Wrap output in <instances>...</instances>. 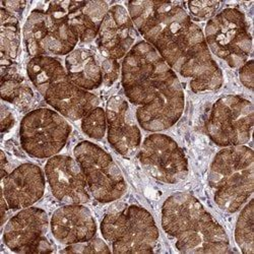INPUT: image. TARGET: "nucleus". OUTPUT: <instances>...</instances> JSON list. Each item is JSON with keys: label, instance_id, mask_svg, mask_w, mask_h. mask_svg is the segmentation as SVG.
Segmentation results:
<instances>
[{"label": "nucleus", "instance_id": "1", "mask_svg": "<svg viewBox=\"0 0 254 254\" xmlns=\"http://www.w3.org/2000/svg\"><path fill=\"white\" fill-rule=\"evenodd\" d=\"M133 25L173 71L190 80L194 93L219 90L222 69L211 57L201 29L184 8L170 1H131Z\"/></svg>", "mask_w": 254, "mask_h": 254}, {"label": "nucleus", "instance_id": "2", "mask_svg": "<svg viewBox=\"0 0 254 254\" xmlns=\"http://www.w3.org/2000/svg\"><path fill=\"white\" fill-rule=\"evenodd\" d=\"M121 80L126 98L137 106L135 118L146 131L172 127L182 116L185 97L177 74L146 41L123 59Z\"/></svg>", "mask_w": 254, "mask_h": 254}, {"label": "nucleus", "instance_id": "3", "mask_svg": "<svg viewBox=\"0 0 254 254\" xmlns=\"http://www.w3.org/2000/svg\"><path fill=\"white\" fill-rule=\"evenodd\" d=\"M162 227L182 253L230 251V241L224 228L190 193L177 192L165 200Z\"/></svg>", "mask_w": 254, "mask_h": 254}, {"label": "nucleus", "instance_id": "4", "mask_svg": "<svg viewBox=\"0 0 254 254\" xmlns=\"http://www.w3.org/2000/svg\"><path fill=\"white\" fill-rule=\"evenodd\" d=\"M208 184L217 205L225 213H236L253 193V151L245 145L220 151L210 164Z\"/></svg>", "mask_w": 254, "mask_h": 254}, {"label": "nucleus", "instance_id": "5", "mask_svg": "<svg viewBox=\"0 0 254 254\" xmlns=\"http://www.w3.org/2000/svg\"><path fill=\"white\" fill-rule=\"evenodd\" d=\"M23 34L26 49L33 57L68 55L79 40L59 1L50 2L46 10L34 9Z\"/></svg>", "mask_w": 254, "mask_h": 254}, {"label": "nucleus", "instance_id": "6", "mask_svg": "<svg viewBox=\"0 0 254 254\" xmlns=\"http://www.w3.org/2000/svg\"><path fill=\"white\" fill-rule=\"evenodd\" d=\"M101 233L114 253L153 252L159 239V230L150 211L135 204L106 215Z\"/></svg>", "mask_w": 254, "mask_h": 254}, {"label": "nucleus", "instance_id": "7", "mask_svg": "<svg viewBox=\"0 0 254 254\" xmlns=\"http://www.w3.org/2000/svg\"><path fill=\"white\" fill-rule=\"evenodd\" d=\"M204 39L210 52L232 68H239L252 51V37L246 17L237 8H226L211 17L205 27Z\"/></svg>", "mask_w": 254, "mask_h": 254}, {"label": "nucleus", "instance_id": "8", "mask_svg": "<svg viewBox=\"0 0 254 254\" xmlns=\"http://www.w3.org/2000/svg\"><path fill=\"white\" fill-rule=\"evenodd\" d=\"M73 154L96 200L109 203L124 195L127 188L125 179L107 152L96 143L84 140L76 144Z\"/></svg>", "mask_w": 254, "mask_h": 254}, {"label": "nucleus", "instance_id": "9", "mask_svg": "<svg viewBox=\"0 0 254 254\" xmlns=\"http://www.w3.org/2000/svg\"><path fill=\"white\" fill-rule=\"evenodd\" d=\"M71 126L61 114L48 108L35 109L22 119L19 140L23 150L33 158L50 159L65 146Z\"/></svg>", "mask_w": 254, "mask_h": 254}, {"label": "nucleus", "instance_id": "10", "mask_svg": "<svg viewBox=\"0 0 254 254\" xmlns=\"http://www.w3.org/2000/svg\"><path fill=\"white\" fill-rule=\"evenodd\" d=\"M254 123L253 105L240 96H224L214 105L206 122V133L223 147L244 145Z\"/></svg>", "mask_w": 254, "mask_h": 254}, {"label": "nucleus", "instance_id": "11", "mask_svg": "<svg viewBox=\"0 0 254 254\" xmlns=\"http://www.w3.org/2000/svg\"><path fill=\"white\" fill-rule=\"evenodd\" d=\"M138 160L147 173L163 183L176 184L188 175V161L184 152L166 134L147 136L139 149Z\"/></svg>", "mask_w": 254, "mask_h": 254}, {"label": "nucleus", "instance_id": "12", "mask_svg": "<svg viewBox=\"0 0 254 254\" xmlns=\"http://www.w3.org/2000/svg\"><path fill=\"white\" fill-rule=\"evenodd\" d=\"M45 175L56 199L66 204H82L90 200L88 184L81 169L69 156L56 155L45 166Z\"/></svg>", "mask_w": 254, "mask_h": 254}, {"label": "nucleus", "instance_id": "13", "mask_svg": "<svg viewBox=\"0 0 254 254\" xmlns=\"http://www.w3.org/2000/svg\"><path fill=\"white\" fill-rule=\"evenodd\" d=\"M40 94L59 114L73 121L82 119L99 105L98 97L77 87L66 71L54 78Z\"/></svg>", "mask_w": 254, "mask_h": 254}, {"label": "nucleus", "instance_id": "14", "mask_svg": "<svg viewBox=\"0 0 254 254\" xmlns=\"http://www.w3.org/2000/svg\"><path fill=\"white\" fill-rule=\"evenodd\" d=\"M97 46L105 58L118 60L134 46L136 32L131 17L123 6L109 8L100 26Z\"/></svg>", "mask_w": 254, "mask_h": 254}, {"label": "nucleus", "instance_id": "15", "mask_svg": "<svg viewBox=\"0 0 254 254\" xmlns=\"http://www.w3.org/2000/svg\"><path fill=\"white\" fill-rule=\"evenodd\" d=\"M45 176L42 169L25 163L1 179V194L9 209H23L32 206L44 195Z\"/></svg>", "mask_w": 254, "mask_h": 254}, {"label": "nucleus", "instance_id": "16", "mask_svg": "<svg viewBox=\"0 0 254 254\" xmlns=\"http://www.w3.org/2000/svg\"><path fill=\"white\" fill-rule=\"evenodd\" d=\"M107 137L113 149L123 157H131L139 149L141 133L129 105L120 96L109 99L106 108Z\"/></svg>", "mask_w": 254, "mask_h": 254}, {"label": "nucleus", "instance_id": "17", "mask_svg": "<svg viewBox=\"0 0 254 254\" xmlns=\"http://www.w3.org/2000/svg\"><path fill=\"white\" fill-rule=\"evenodd\" d=\"M49 220L46 211L30 206L14 215L3 230V243L16 253H29L31 248L44 237Z\"/></svg>", "mask_w": 254, "mask_h": 254}, {"label": "nucleus", "instance_id": "18", "mask_svg": "<svg viewBox=\"0 0 254 254\" xmlns=\"http://www.w3.org/2000/svg\"><path fill=\"white\" fill-rule=\"evenodd\" d=\"M50 227L54 238L64 245L89 241L97 233L94 216L82 204H66L57 208L52 215Z\"/></svg>", "mask_w": 254, "mask_h": 254}, {"label": "nucleus", "instance_id": "19", "mask_svg": "<svg viewBox=\"0 0 254 254\" xmlns=\"http://www.w3.org/2000/svg\"><path fill=\"white\" fill-rule=\"evenodd\" d=\"M59 3L79 41L89 43L97 38L100 26L109 10L107 3L104 1H59Z\"/></svg>", "mask_w": 254, "mask_h": 254}, {"label": "nucleus", "instance_id": "20", "mask_svg": "<svg viewBox=\"0 0 254 254\" xmlns=\"http://www.w3.org/2000/svg\"><path fill=\"white\" fill-rule=\"evenodd\" d=\"M65 69L69 79L82 90L93 91L103 83L101 65L95 55L87 49H74L65 59Z\"/></svg>", "mask_w": 254, "mask_h": 254}, {"label": "nucleus", "instance_id": "21", "mask_svg": "<svg viewBox=\"0 0 254 254\" xmlns=\"http://www.w3.org/2000/svg\"><path fill=\"white\" fill-rule=\"evenodd\" d=\"M1 14V33H0V51H1L2 71L13 65L17 57L20 44V31L18 19L12 12L4 7L0 9Z\"/></svg>", "mask_w": 254, "mask_h": 254}, {"label": "nucleus", "instance_id": "22", "mask_svg": "<svg viewBox=\"0 0 254 254\" xmlns=\"http://www.w3.org/2000/svg\"><path fill=\"white\" fill-rule=\"evenodd\" d=\"M1 98L10 104L22 108L29 107L34 99V93L25 78L11 66L2 71Z\"/></svg>", "mask_w": 254, "mask_h": 254}, {"label": "nucleus", "instance_id": "23", "mask_svg": "<svg viewBox=\"0 0 254 254\" xmlns=\"http://www.w3.org/2000/svg\"><path fill=\"white\" fill-rule=\"evenodd\" d=\"M65 71L66 69L61 62L52 56L32 57L27 65L28 76L38 92H41L49 82Z\"/></svg>", "mask_w": 254, "mask_h": 254}, {"label": "nucleus", "instance_id": "24", "mask_svg": "<svg viewBox=\"0 0 254 254\" xmlns=\"http://www.w3.org/2000/svg\"><path fill=\"white\" fill-rule=\"evenodd\" d=\"M254 204L251 199L241 210L235 227V241L246 254L254 253Z\"/></svg>", "mask_w": 254, "mask_h": 254}, {"label": "nucleus", "instance_id": "25", "mask_svg": "<svg viewBox=\"0 0 254 254\" xmlns=\"http://www.w3.org/2000/svg\"><path fill=\"white\" fill-rule=\"evenodd\" d=\"M81 129L90 138L102 139L107 130L106 111L101 107H96L91 110L81 119Z\"/></svg>", "mask_w": 254, "mask_h": 254}, {"label": "nucleus", "instance_id": "26", "mask_svg": "<svg viewBox=\"0 0 254 254\" xmlns=\"http://www.w3.org/2000/svg\"><path fill=\"white\" fill-rule=\"evenodd\" d=\"M61 252L67 253H109L110 249L100 238H93L89 241L68 245Z\"/></svg>", "mask_w": 254, "mask_h": 254}, {"label": "nucleus", "instance_id": "27", "mask_svg": "<svg viewBox=\"0 0 254 254\" xmlns=\"http://www.w3.org/2000/svg\"><path fill=\"white\" fill-rule=\"evenodd\" d=\"M188 9L195 18L199 20L210 19L219 9L221 2L219 1H189Z\"/></svg>", "mask_w": 254, "mask_h": 254}, {"label": "nucleus", "instance_id": "28", "mask_svg": "<svg viewBox=\"0 0 254 254\" xmlns=\"http://www.w3.org/2000/svg\"><path fill=\"white\" fill-rule=\"evenodd\" d=\"M101 69L103 74V82L108 87L117 80L120 74L119 63L115 59L105 58V60L102 62Z\"/></svg>", "mask_w": 254, "mask_h": 254}, {"label": "nucleus", "instance_id": "29", "mask_svg": "<svg viewBox=\"0 0 254 254\" xmlns=\"http://www.w3.org/2000/svg\"><path fill=\"white\" fill-rule=\"evenodd\" d=\"M239 78L243 86L249 89L250 91L253 90L254 86V65L253 60H249L245 62L244 64L240 67L239 70Z\"/></svg>", "mask_w": 254, "mask_h": 254}, {"label": "nucleus", "instance_id": "30", "mask_svg": "<svg viewBox=\"0 0 254 254\" xmlns=\"http://www.w3.org/2000/svg\"><path fill=\"white\" fill-rule=\"evenodd\" d=\"M15 118L5 105L1 106V132L5 133L14 125Z\"/></svg>", "mask_w": 254, "mask_h": 254}, {"label": "nucleus", "instance_id": "31", "mask_svg": "<svg viewBox=\"0 0 254 254\" xmlns=\"http://www.w3.org/2000/svg\"><path fill=\"white\" fill-rule=\"evenodd\" d=\"M1 4H2V7L12 12L13 14L15 12H20L26 6V2L24 1H2Z\"/></svg>", "mask_w": 254, "mask_h": 254}]
</instances>
